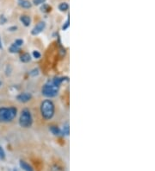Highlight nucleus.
I'll return each mask as SVG.
<instances>
[{"label":"nucleus","instance_id":"nucleus-1","mask_svg":"<svg viewBox=\"0 0 155 171\" xmlns=\"http://www.w3.org/2000/svg\"><path fill=\"white\" fill-rule=\"evenodd\" d=\"M17 111L15 107L0 108V122H11L17 116Z\"/></svg>","mask_w":155,"mask_h":171},{"label":"nucleus","instance_id":"nucleus-2","mask_svg":"<svg viewBox=\"0 0 155 171\" xmlns=\"http://www.w3.org/2000/svg\"><path fill=\"white\" fill-rule=\"evenodd\" d=\"M41 111L45 119L52 118L54 114V105L51 100H44L41 106Z\"/></svg>","mask_w":155,"mask_h":171},{"label":"nucleus","instance_id":"nucleus-3","mask_svg":"<svg viewBox=\"0 0 155 171\" xmlns=\"http://www.w3.org/2000/svg\"><path fill=\"white\" fill-rule=\"evenodd\" d=\"M32 116H31V113L28 109H24L21 113V116H20V119H19V123H20V125L24 128H29L31 126L32 124Z\"/></svg>","mask_w":155,"mask_h":171},{"label":"nucleus","instance_id":"nucleus-4","mask_svg":"<svg viewBox=\"0 0 155 171\" xmlns=\"http://www.w3.org/2000/svg\"><path fill=\"white\" fill-rule=\"evenodd\" d=\"M58 90H59V86H55L52 82L51 84H47L45 85L43 87H42V94L46 97H48V98H52V97H54L57 92H58Z\"/></svg>","mask_w":155,"mask_h":171},{"label":"nucleus","instance_id":"nucleus-5","mask_svg":"<svg viewBox=\"0 0 155 171\" xmlns=\"http://www.w3.org/2000/svg\"><path fill=\"white\" fill-rule=\"evenodd\" d=\"M45 26H46V24L44 23V22H40V23H38L36 26L33 29V31H32V35H38V34H40L41 32H42L43 30H44V28H45Z\"/></svg>","mask_w":155,"mask_h":171},{"label":"nucleus","instance_id":"nucleus-6","mask_svg":"<svg viewBox=\"0 0 155 171\" xmlns=\"http://www.w3.org/2000/svg\"><path fill=\"white\" fill-rule=\"evenodd\" d=\"M31 94L30 93H27V92H24V93H21L20 95H18L17 96V99L20 101V102H28L29 100H30V98H31Z\"/></svg>","mask_w":155,"mask_h":171},{"label":"nucleus","instance_id":"nucleus-7","mask_svg":"<svg viewBox=\"0 0 155 171\" xmlns=\"http://www.w3.org/2000/svg\"><path fill=\"white\" fill-rule=\"evenodd\" d=\"M20 167L25 171H34L33 168L25 161H20Z\"/></svg>","mask_w":155,"mask_h":171},{"label":"nucleus","instance_id":"nucleus-8","mask_svg":"<svg viewBox=\"0 0 155 171\" xmlns=\"http://www.w3.org/2000/svg\"><path fill=\"white\" fill-rule=\"evenodd\" d=\"M20 20H21V22H22L25 26H30V23H31V19H30V18L29 16H26V15L22 16Z\"/></svg>","mask_w":155,"mask_h":171},{"label":"nucleus","instance_id":"nucleus-9","mask_svg":"<svg viewBox=\"0 0 155 171\" xmlns=\"http://www.w3.org/2000/svg\"><path fill=\"white\" fill-rule=\"evenodd\" d=\"M18 3H19V5L22 6L23 8H30L31 7V3L28 0H18Z\"/></svg>","mask_w":155,"mask_h":171},{"label":"nucleus","instance_id":"nucleus-10","mask_svg":"<svg viewBox=\"0 0 155 171\" xmlns=\"http://www.w3.org/2000/svg\"><path fill=\"white\" fill-rule=\"evenodd\" d=\"M50 131H51V132L54 135H55V136H60V135L61 134V131H60V129L58 128L57 126H51V127H50Z\"/></svg>","mask_w":155,"mask_h":171},{"label":"nucleus","instance_id":"nucleus-11","mask_svg":"<svg viewBox=\"0 0 155 171\" xmlns=\"http://www.w3.org/2000/svg\"><path fill=\"white\" fill-rule=\"evenodd\" d=\"M30 55L28 53H24L23 55H21V61L23 62H29L30 61Z\"/></svg>","mask_w":155,"mask_h":171},{"label":"nucleus","instance_id":"nucleus-12","mask_svg":"<svg viewBox=\"0 0 155 171\" xmlns=\"http://www.w3.org/2000/svg\"><path fill=\"white\" fill-rule=\"evenodd\" d=\"M69 8V5L67 3H61L60 5H59V9L61 11H66Z\"/></svg>","mask_w":155,"mask_h":171},{"label":"nucleus","instance_id":"nucleus-13","mask_svg":"<svg viewBox=\"0 0 155 171\" xmlns=\"http://www.w3.org/2000/svg\"><path fill=\"white\" fill-rule=\"evenodd\" d=\"M19 50H20V47H18L17 45H16L15 43H13L10 48V51L11 53H17Z\"/></svg>","mask_w":155,"mask_h":171},{"label":"nucleus","instance_id":"nucleus-14","mask_svg":"<svg viewBox=\"0 0 155 171\" xmlns=\"http://www.w3.org/2000/svg\"><path fill=\"white\" fill-rule=\"evenodd\" d=\"M5 152L4 149L0 145V160H5Z\"/></svg>","mask_w":155,"mask_h":171},{"label":"nucleus","instance_id":"nucleus-15","mask_svg":"<svg viewBox=\"0 0 155 171\" xmlns=\"http://www.w3.org/2000/svg\"><path fill=\"white\" fill-rule=\"evenodd\" d=\"M62 81H63V79H60V78H55V79L53 80V83H54L55 86H59L61 84V82H62Z\"/></svg>","mask_w":155,"mask_h":171},{"label":"nucleus","instance_id":"nucleus-16","mask_svg":"<svg viewBox=\"0 0 155 171\" xmlns=\"http://www.w3.org/2000/svg\"><path fill=\"white\" fill-rule=\"evenodd\" d=\"M63 134L65 135H69V125L66 124L63 128Z\"/></svg>","mask_w":155,"mask_h":171},{"label":"nucleus","instance_id":"nucleus-17","mask_svg":"<svg viewBox=\"0 0 155 171\" xmlns=\"http://www.w3.org/2000/svg\"><path fill=\"white\" fill-rule=\"evenodd\" d=\"M42 11H46V12H48L49 11H51V7H49L48 5H44V6L42 8Z\"/></svg>","mask_w":155,"mask_h":171},{"label":"nucleus","instance_id":"nucleus-18","mask_svg":"<svg viewBox=\"0 0 155 171\" xmlns=\"http://www.w3.org/2000/svg\"><path fill=\"white\" fill-rule=\"evenodd\" d=\"M33 55H34V57L36 58V59H39V58L41 57V54H40L38 51H36V50H35V51L33 52Z\"/></svg>","mask_w":155,"mask_h":171},{"label":"nucleus","instance_id":"nucleus-19","mask_svg":"<svg viewBox=\"0 0 155 171\" xmlns=\"http://www.w3.org/2000/svg\"><path fill=\"white\" fill-rule=\"evenodd\" d=\"M33 2H34V4H35L36 5H41L42 3H44L45 0H34Z\"/></svg>","mask_w":155,"mask_h":171},{"label":"nucleus","instance_id":"nucleus-20","mask_svg":"<svg viewBox=\"0 0 155 171\" xmlns=\"http://www.w3.org/2000/svg\"><path fill=\"white\" fill-rule=\"evenodd\" d=\"M23 43H24V41H23V40H17V41L15 42V44L17 45L18 47H21Z\"/></svg>","mask_w":155,"mask_h":171},{"label":"nucleus","instance_id":"nucleus-21","mask_svg":"<svg viewBox=\"0 0 155 171\" xmlns=\"http://www.w3.org/2000/svg\"><path fill=\"white\" fill-rule=\"evenodd\" d=\"M68 26H69V20H67V22L66 23V25L63 26V30H66L68 28Z\"/></svg>","mask_w":155,"mask_h":171},{"label":"nucleus","instance_id":"nucleus-22","mask_svg":"<svg viewBox=\"0 0 155 171\" xmlns=\"http://www.w3.org/2000/svg\"><path fill=\"white\" fill-rule=\"evenodd\" d=\"M13 171H20V170H19V169H14Z\"/></svg>","mask_w":155,"mask_h":171},{"label":"nucleus","instance_id":"nucleus-23","mask_svg":"<svg viewBox=\"0 0 155 171\" xmlns=\"http://www.w3.org/2000/svg\"><path fill=\"white\" fill-rule=\"evenodd\" d=\"M2 48V45H1V42H0V49Z\"/></svg>","mask_w":155,"mask_h":171}]
</instances>
